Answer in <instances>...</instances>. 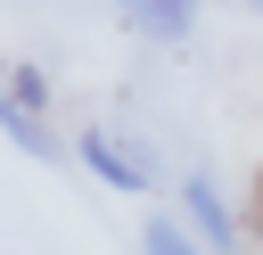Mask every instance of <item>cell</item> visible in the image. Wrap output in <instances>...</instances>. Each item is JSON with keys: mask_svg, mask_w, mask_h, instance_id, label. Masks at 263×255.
Returning <instances> with one entry per match:
<instances>
[{"mask_svg": "<svg viewBox=\"0 0 263 255\" xmlns=\"http://www.w3.org/2000/svg\"><path fill=\"white\" fill-rule=\"evenodd\" d=\"M74 156H82V165H90L107 189H123V197H140V189H148V165H140V148H123L115 132H82V140H74Z\"/></svg>", "mask_w": 263, "mask_h": 255, "instance_id": "cell-1", "label": "cell"}, {"mask_svg": "<svg viewBox=\"0 0 263 255\" xmlns=\"http://www.w3.org/2000/svg\"><path fill=\"white\" fill-rule=\"evenodd\" d=\"M181 214H189V230H197L214 255H230V247H238V222H230V206H222V189H214V181H181Z\"/></svg>", "mask_w": 263, "mask_h": 255, "instance_id": "cell-2", "label": "cell"}, {"mask_svg": "<svg viewBox=\"0 0 263 255\" xmlns=\"http://www.w3.org/2000/svg\"><path fill=\"white\" fill-rule=\"evenodd\" d=\"M115 8H123L148 41H181V33L197 25V0H115Z\"/></svg>", "mask_w": 263, "mask_h": 255, "instance_id": "cell-3", "label": "cell"}, {"mask_svg": "<svg viewBox=\"0 0 263 255\" xmlns=\"http://www.w3.org/2000/svg\"><path fill=\"white\" fill-rule=\"evenodd\" d=\"M140 247H148V255H214V247H205V239H197L189 222H164V214H156V222L140 230Z\"/></svg>", "mask_w": 263, "mask_h": 255, "instance_id": "cell-4", "label": "cell"}, {"mask_svg": "<svg viewBox=\"0 0 263 255\" xmlns=\"http://www.w3.org/2000/svg\"><path fill=\"white\" fill-rule=\"evenodd\" d=\"M8 140H16L25 156H41V165H58V140H49V132H41V123H33L25 107H8Z\"/></svg>", "mask_w": 263, "mask_h": 255, "instance_id": "cell-5", "label": "cell"}, {"mask_svg": "<svg viewBox=\"0 0 263 255\" xmlns=\"http://www.w3.org/2000/svg\"><path fill=\"white\" fill-rule=\"evenodd\" d=\"M41 99H49V82H41V66H8V107H25V115H33Z\"/></svg>", "mask_w": 263, "mask_h": 255, "instance_id": "cell-6", "label": "cell"}, {"mask_svg": "<svg viewBox=\"0 0 263 255\" xmlns=\"http://www.w3.org/2000/svg\"><path fill=\"white\" fill-rule=\"evenodd\" d=\"M255 214H263V173H255Z\"/></svg>", "mask_w": 263, "mask_h": 255, "instance_id": "cell-7", "label": "cell"}]
</instances>
